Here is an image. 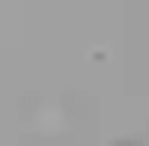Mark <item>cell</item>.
<instances>
[{
  "label": "cell",
  "mask_w": 149,
  "mask_h": 146,
  "mask_svg": "<svg viewBox=\"0 0 149 146\" xmlns=\"http://www.w3.org/2000/svg\"><path fill=\"white\" fill-rule=\"evenodd\" d=\"M127 146H137V143H127Z\"/></svg>",
  "instance_id": "1"
}]
</instances>
